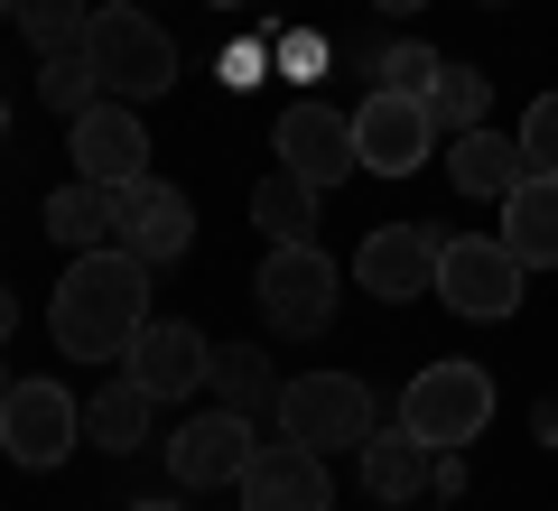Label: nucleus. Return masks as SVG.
Segmentation results:
<instances>
[{"label":"nucleus","mask_w":558,"mask_h":511,"mask_svg":"<svg viewBox=\"0 0 558 511\" xmlns=\"http://www.w3.org/2000/svg\"><path fill=\"white\" fill-rule=\"evenodd\" d=\"M149 326V260L102 242V252H75L47 297V334H57L65 363H121L131 334Z\"/></svg>","instance_id":"obj_1"},{"label":"nucleus","mask_w":558,"mask_h":511,"mask_svg":"<svg viewBox=\"0 0 558 511\" xmlns=\"http://www.w3.org/2000/svg\"><path fill=\"white\" fill-rule=\"evenodd\" d=\"M84 57H94L102 94L112 102H149L178 84V47H168V28L140 10V0H112V10H94V28H84Z\"/></svg>","instance_id":"obj_2"},{"label":"nucleus","mask_w":558,"mask_h":511,"mask_svg":"<svg viewBox=\"0 0 558 511\" xmlns=\"http://www.w3.org/2000/svg\"><path fill=\"white\" fill-rule=\"evenodd\" d=\"M400 428L418 437V447H475L484 428H494V373L484 363H428V373H410V391H400Z\"/></svg>","instance_id":"obj_3"},{"label":"nucleus","mask_w":558,"mask_h":511,"mask_svg":"<svg viewBox=\"0 0 558 511\" xmlns=\"http://www.w3.org/2000/svg\"><path fill=\"white\" fill-rule=\"evenodd\" d=\"M373 428H381V410H373V391H363L354 373H299V381H279V437L336 455V447H363Z\"/></svg>","instance_id":"obj_4"},{"label":"nucleus","mask_w":558,"mask_h":511,"mask_svg":"<svg viewBox=\"0 0 558 511\" xmlns=\"http://www.w3.org/2000/svg\"><path fill=\"white\" fill-rule=\"evenodd\" d=\"M0 447H10V465L57 474L84 447V400L65 381H10V400H0Z\"/></svg>","instance_id":"obj_5"},{"label":"nucleus","mask_w":558,"mask_h":511,"mask_svg":"<svg viewBox=\"0 0 558 511\" xmlns=\"http://www.w3.org/2000/svg\"><path fill=\"white\" fill-rule=\"evenodd\" d=\"M521 260L502 252V233H457V242H438V307H457V316H512L521 307Z\"/></svg>","instance_id":"obj_6"},{"label":"nucleus","mask_w":558,"mask_h":511,"mask_svg":"<svg viewBox=\"0 0 558 511\" xmlns=\"http://www.w3.org/2000/svg\"><path fill=\"white\" fill-rule=\"evenodd\" d=\"M252 289H260V316L279 334H326V316H336V260L317 242H270Z\"/></svg>","instance_id":"obj_7"},{"label":"nucleus","mask_w":558,"mask_h":511,"mask_svg":"<svg viewBox=\"0 0 558 511\" xmlns=\"http://www.w3.org/2000/svg\"><path fill=\"white\" fill-rule=\"evenodd\" d=\"M279 168H289V178H307L326 196V186H344L363 168V149H354V112H336V102H289V112H279Z\"/></svg>","instance_id":"obj_8"},{"label":"nucleus","mask_w":558,"mask_h":511,"mask_svg":"<svg viewBox=\"0 0 558 511\" xmlns=\"http://www.w3.org/2000/svg\"><path fill=\"white\" fill-rule=\"evenodd\" d=\"M65 149H75V178H94V186H131V178H149V131H140V112L131 102H84L75 121H65Z\"/></svg>","instance_id":"obj_9"},{"label":"nucleus","mask_w":558,"mask_h":511,"mask_svg":"<svg viewBox=\"0 0 558 511\" xmlns=\"http://www.w3.org/2000/svg\"><path fill=\"white\" fill-rule=\"evenodd\" d=\"M112 242L159 270V260H178L196 242V205L178 186H159V178H131V186H112Z\"/></svg>","instance_id":"obj_10"},{"label":"nucleus","mask_w":558,"mask_h":511,"mask_svg":"<svg viewBox=\"0 0 558 511\" xmlns=\"http://www.w3.org/2000/svg\"><path fill=\"white\" fill-rule=\"evenodd\" d=\"M438 242L447 233H428V223H373L363 233V252H354V279L373 297H438Z\"/></svg>","instance_id":"obj_11"},{"label":"nucleus","mask_w":558,"mask_h":511,"mask_svg":"<svg viewBox=\"0 0 558 511\" xmlns=\"http://www.w3.org/2000/svg\"><path fill=\"white\" fill-rule=\"evenodd\" d=\"M438 139H447V131L428 121V102L381 94V84H373V102L354 112V149H363V168H373V178H410V168L438 149Z\"/></svg>","instance_id":"obj_12"},{"label":"nucleus","mask_w":558,"mask_h":511,"mask_svg":"<svg viewBox=\"0 0 558 511\" xmlns=\"http://www.w3.org/2000/svg\"><path fill=\"white\" fill-rule=\"evenodd\" d=\"M252 455H260V437H252V418L242 410H205V418H186L178 437H168V465H178V484H242L252 474Z\"/></svg>","instance_id":"obj_13"},{"label":"nucleus","mask_w":558,"mask_h":511,"mask_svg":"<svg viewBox=\"0 0 558 511\" xmlns=\"http://www.w3.org/2000/svg\"><path fill=\"white\" fill-rule=\"evenodd\" d=\"M121 363H131V381H149L159 400H186V391H205V373H215V344H205L186 316H149Z\"/></svg>","instance_id":"obj_14"},{"label":"nucleus","mask_w":558,"mask_h":511,"mask_svg":"<svg viewBox=\"0 0 558 511\" xmlns=\"http://www.w3.org/2000/svg\"><path fill=\"white\" fill-rule=\"evenodd\" d=\"M242 511H336L326 455H317V447H299V437L260 447V455H252V474H242Z\"/></svg>","instance_id":"obj_15"},{"label":"nucleus","mask_w":558,"mask_h":511,"mask_svg":"<svg viewBox=\"0 0 558 511\" xmlns=\"http://www.w3.org/2000/svg\"><path fill=\"white\" fill-rule=\"evenodd\" d=\"M447 178H457V196H484V205H502L521 178H531V168H521V139L484 121V131H457V139H447Z\"/></svg>","instance_id":"obj_16"},{"label":"nucleus","mask_w":558,"mask_h":511,"mask_svg":"<svg viewBox=\"0 0 558 511\" xmlns=\"http://www.w3.org/2000/svg\"><path fill=\"white\" fill-rule=\"evenodd\" d=\"M502 252L521 270H558V178H521L502 196Z\"/></svg>","instance_id":"obj_17"},{"label":"nucleus","mask_w":558,"mask_h":511,"mask_svg":"<svg viewBox=\"0 0 558 511\" xmlns=\"http://www.w3.org/2000/svg\"><path fill=\"white\" fill-rule=\"evenodd\" d=\"M428 465H438V447H418L400 418L363 437V492H373V502H418V492H428Z\"/></svg>","instance_id":"obj_18"},{"label":"nucleus","mask_w":558,"mask_h":511,"mask_svg":"<svg viewBox=\"0 0 558 511\" xmlns=\"http://www.w3.org/2000/svg\"><path fill=\"white\" fill-rule=\"evenodd\" d=\"M149 418H159V391L121 373V381H102V391H94V410H84V428H94V447L131 455L140 437H149Z\"/></svg>","instance_id":"obj_19"},{"label":"nucleus","mask_w":558,"mask_h":511,"mask_svg":"<svg viewBox=\"0 0 558 511\" xmlns=\"http://www.w3.org/2000/svg\"><path fill=\"white\" fill-rule=\"evenodd\" d=\"M47 233H57L65 252H102V242H112V186H94V178L57 186V196H47Z\"/></svg>","instance_id":"obj_20"},{"label":"nucleus","mask_w":558,"mask_h":511,"mask_svg":"<svg viewBox=\"0 0 558 511\" xmlns=\"http://www.w3.org/2000/svg\"><path fill=\"white\" fill-rule=\"evenodd\" d=\"M205 391H215L223 410H242V418L279 410V381H270V354H252V344H215V373H205Z\"/></svg>","instance_id":"obj_21"},{"label":"nucleus","mask_w":558,"mask_h":511,"mask_svg":"<svg viewBox=\"0 0 558 511\" xmlns=\"http://www.w3.org/2000/svg\"><path fill=\"white\" fill-rule=\"evenodd\" d=\"M252 223H260L270 242H317V186L289 178V168L260 178V186H252Z\"/></svg>","instance_id":"obj_22"},{"label":"nucleus","mask_w":558,"mask_h":511,"mask_svg":"<svg viewBox=\"0 0 558 511\" xmlns=\"http://www.w3.org/2000/svg\"><path fill=\"white\" fill-rule=\"evenodd\" d=\"M428 121H438L447 139H457V131H484V121H494V75H475V65H447V75L428 84Z\"/></svg>","instance_id":"obj_23"},{"label":"nucleus","mask_w":558,"mask_h":511,"mask_svg":"<svg viewBox=\"0 0 558 511\" xmlns=\"http://www.w3.org/2000/svg\"><path fill=\"white\" fill-rule=\"evenodd\" d=\"M10 20H20V38L38 47V57H65V47H84V28H94V10H84V0H20Z\"/></svg>","instance_id":"obj_24"},{"label":"nucleus","mask_w":558,"mask_h":511,"mask_svg":"<svg viewBox=\"0 0 558 511\" xmlns=\"http://www.w3.org/2000/svg\"><path fill=\"white\" fill-rule=\"evenodd\" d=\"M38 94H47V112L75 121L84 102H102V75H94V57H84V47H65V57H47V65H38Z\"/></svg>","instance_id":"obj_25"},{"label":"nucleus","mask_w":558,"mask_h":511,"mask_svg":"<svg viewBox=\"0 0 558 511\" xmlns=\"http://www.w3.org/2000/svg\"><path fill=\"white\" fill-rule=\"evenodd\" d=\"M373 75H381V94H410V102H428V84L447 75V57H438L428 38H400V47H381V65H373Z\"/></svg>","instance_id":"obj_26"},{"label":"nucleus","mask_w":558,"mask_h":511,"mask_svg":"<svg viewBox=\"0 0 558 511\" xmlns=\"http://www.w3.org/2000/svg\"><path fill=\"white\" fill-rule=\"evenodd\" d=\"M521 168L531 178H558V94H531V112H521Z\"/></svg>","instance_id":"obj_27"},{"label":"nucleus","mask_w":558,"mask_h":511,"mask_svg":"<svg viewBox=\"0 0 558 511\" xmlns=\"http://www.w3.org/2000/svg\"><path fill=\"white\" fill-rule=\"evenodd\" d=\"M223 84L252 94V84H260V47H223Z\"/></svg>","instance_id":"obj_28"},{"label":"nucleus","mask_w":558,"mask_h":511,"mask_svg":"<svg viewBox=\"0 0 558 511\" xmlns=\"http://www.w3.org/2000/svg\"><path fill=\"white\" fill-rule=\"evenodd\" d=\"M10 326H20V297H10V289H0V334H10Z\"/></svg>","instance_id":"obj_29"},{"label":"nucleus","mask_w":558,"mask_h":511,"mask_svg":"<svg viewBox=\"0 0 558 511\" xmlns=\"http://www.w3.org/2000/svg\"><path fill=\"white\" fill-rule=\"evenodd\" d=\"M131 511H186V502H131Z\"/></svg>","instance_id":"obj_30"},{"label":"nucleus","mask_w":558,"mask_h":511,"mask_svg":"<svg viewBox=\"0 0 558 511\" xmlns=\"http://www.w3.org/2000/svg\"><path fill=\"white\" fill-rule=\"evenodd\" d=\"M381 10H428V0H381Z\"/></svg>","instance_id":"obj_31"},{"label":"nucleus","mask_w":558,"mask_h":511,"mask_svg":"<svg viewBox=\"0 0 558 511\" xmlns=\"http://www.w3.org/2000/svg\"><path fill=\"white\" fill-rule=\"evenodd\" d=\"M10 381H20V373H10V363H0V400H10Z\"/></svg>","instance_id":"obj_32"},{"label":"nucleus","mask_w":558,"mask_h":511,"mask_svg":"<svg viewBox=\"0 0 558 511\" xmlns=\"http://www.w3.org/2000/svg\"><path fill=\"white\" fill-rule=\"evenodd\" d=\"M10 10H20V0H0V20H10Z\"/></svg>","instance_id":"obj_33"},{"label":"nucleus","mask_w":558,"mask_h":511,"mask_svg":"<svg viewBox=\"0 0 558 511\" xmlns=\"http://www.w3.org/2000/svg\"><path fill=\"white\" fill-rule=\"evenodd\" d=\"M484 10H502V0H484Z\"/></svg>","instance_id":"obj_34"}]
</instances>
